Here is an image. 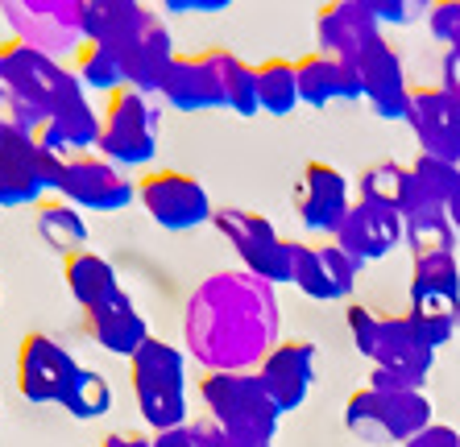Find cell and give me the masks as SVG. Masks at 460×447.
Listing matches in <instances>:
<instances>
[{
	"label": "cell",
	"instance_id": "1",
	"mask_svg": "<svg viewBox=\"0 0 460 447\" xmlns=\"http://www.w3.org/2000/svg\"><path fill=\"white\" fill-rule=\"evenodd\" d=\"M279 344V286L245 269L208 274L182 307V348L208 372H249Z\"/></svg>",
	"mask_w": 460,
	"mask_h": 447
},
{
	"label": "cell",
	"instance_id": "2",
	"mask_svg": "<svg viewBox=\"0 0 460 447\" xmlns=\"http://www.w3.org/2000/svg\"><path fill=\"white\" fill-rule=\"evenodd\" d=\"M191 356L187 348L154 336L146 348L128 361V385L137 402L141 423L154 431H174L191 423Z\"/></svg>",
	"mask_w": 460,
	"mask_h": 447
},
{
	"label": "cell",
	"instance_id": "3",
	"mask_svg": "<svg viewBox=\"0 0 460 447\" xmlns=\"http://www.w3.org/2000/svg\"><path fill=\"white\" fill-rule=\"evenodd\" d=\"M71 79H75V71L50 54L33 50L17 38L0 42V104H4L9 125L38 133Z\"/></svg>",
	"mask_w": 460,
	"mask_h": 447
},
{
	"label": "cell",
	"instance_id": "4",
	"mask_svg": "<svg viewBox=\"0 0 460 447\" xmlns=\"http://www.w3.org/2000/svg\"><path fill=\"white\" fill-rule=\"evenodd\" d=\"M199 402H204L208 418H212L216 426H225L228 435H236V439L274 443V435H279L282 410L274 406V398L266 394L257 369L204 372V377H199Z\"/></svg>",
	"mask_w": 460,
	"mask_h": 447
},
{
	"label": "cell",
	"instance_id": "5",
	"mask_svg": "<svg viewBox=\"0 0 460 447\" xmlns=\"http://www.w3.org/2000/svg\"><path fill=\"white\" fill-rule=\"evenodd\" d=\"M162 137V104L154 96H141L133 87H120L104 104V128H100L96 153L117 162L120 171H146L158 158Z\"/></svg>",
	"mask_w": 460,
	"mask_h": 447
},
{
	"label": "cell",
	"instance_id": "6",
	"mask_svg": "<svg viewBox=\"0 0 460 447\" xmlns=\"http://www.w3.org/2000/svg\"><path fill=\"white\" fill-rule=\"evenodd\" d=\"M216 232L225 236L233 253L241 257V269L270 286H287L295 282V241L282 236L274 228V220H266L261 212H249V207H216Z\"/></svg>",
	"mask_w": 460,
	"mask_h": 447
},
{
	"label": "cell",
	"instance_id": "7",
	"mask_svg": "<svg viewBox=\"0 0 460 447\" xmlns=\"http://www.w3.org/2000/svg\"><path fill=\"white\" fill-rule=\"evenodd\" d=\"M407 315L431 348H444L460 331V261H456V253L415 257Z\"/></svg>",
	"mask_w": 460,
	"mask_h": 447
},
{
	"label": "cell",
	"instance_id": "8",
	"mask_svg": "<svg viewBox=\"0 0 460 447\" xmlns=\"http://www.w3.org/2000/svg\"><path fill=\"white\" fill-rule=\"evenodd\" d=\"M13 38L58 63L84 50V0H0Z\"/></svg>",
	"mask_w": 460,
	"mask_h": 447
},
{
	"label": "cell",
	"instance_id": "9",
	"mask_svg": "<svg viewBox=\"0 0 460 447\" xmlns=\"http://www.w3.org/2000/svg\"><path fill=\"white\" fill-rule=\"evenodd\" d=\"M58 162L50 149L38 141V133L17 125H0V207H30L54 195V179H58Z\"/></svg>",
	"mask_w": 460,
	"mask_h": 447
},
{
	"label": "cell",
	"instance_id": "10",
	"mask_svg": "<svg viewBox=\"0 0 460 447\" xmlns=\"http://www.w3.org/2000/svg\"><path fill=\"white\" fill-rule=\"evenodd\" d=\"M54 199H66L79 212L117 215L137 203V179L100 153H75V158L58 162Z\"/></svg>",
	"mask_w": 460,
	"mask_h": 447
},
{
	"label": "cell",
	"instance_id": "11",
	"mask_svg": "<svg viewBox=\"0 0 460 447\" xmlns=\"http://www.w3.org/2000/svg\"><path fill=\"white\" fill-rule=\"evenodd\" d=\"M137 203L162 232H195L216 220V203L199 179L182 171H150L137 179Z\"/></svg>",
	"mask_w": 460,
	"mask_h": 447
},
{
	"label": "cell",
	"instance_id": "12",
	"mask_svg": "<svg viewBox=\"0 0 460 447\" xmlns=\"http://www.w3.org/2000/svg\"><path fill=\"white\" fill-rule=\"evenodd\" d=\"M369 361H374V372L365 385H374V390H423L431 364H436V348L415 331L411 315H382L377 348Z\"/></svg>",
	"mask_w": 460,
	"mask_h": 447
},
{
	"label": "cell",
	"instance_id": "13",
	"mask_svg": "<svg viewBox=\"0 0 460 447\" xmlns=\"http://www.w3.org/2000/svg\"><path fill=\"white\" fill-rule=\"evenodd\" d=\"M79 372H84V364L75 361V352L63 348L46 331H30L17 348V394L25 402L58 406Z\"/></svg>",
	"mask_w": 460,
	"mask_h": 447
},
{
	"label": "cell",
	"instance_id": "14",
	"mask_svg": "<svg viewBox=\"0 0 460 447\" xmlns=\"http://www.w3.org/2000/svg\"><path fill=\"white\" fill-rule=\"evenodd\" d=\"M100 128H104V108L92 104L79 79L63 87V96L54 100L46 125L38 128V141L50 149L54 158H75V153H96Z\"/></svg>",
	"mask_w": 460,
	"mask_h": 447
},
{
	"label": "cell",
	"instance_id": "15",
	"mask_svg": "<svg viewBox=\"0 0 460 447\" xmlns=\"http://www.w3.org/2000/svg\"><path fill=\"white\" fill-rule=\"evenodd\" d=\"M365 266H357L336 241H295V282L315 302H344L353 298L357 277Z\"/></svg>",
	"mask_w": 460,
	"mask_h": 447
},
{
	"label": "cell",
	"instance_id": "16",
	"mask_svg": "<svg viewBox=\"0 0 460 447\" xmlns=\"http://www.w3.org/2000/svg\"><path fill=\"white\" fill-rule=\"evenodd\" d=\"M295 207H299V224L311 236L332 241L341 232L344 215L353 212V195H349V179L336 171L332 162H307L299 174V191H295Z\"/></svg>",
	"mask_w": 460,
	"mask_h": 447
},
{
	"label": "cell",
	"instance_id": "17",
	"mask_svg": "<svg viewBox=\"0 0 460 447\" xmlns=\"http://www.w3.org/2000/svg\"><path fill=\"white\" fill-rule=\"evenodd\" d=\"M357 71V83H361V100L374 108V117L382 120H407L411 112V83L407 71H402V58L390 46V38L374 42L369 50H361L349 63Z\"/></svg>",
	"mask_w": 460,
	"mask_h": 447
},
{
	"label": "cell",
	"instance_id": "18",
	"mask_svg": "<svg viewBox=\"0 0 460 447\" xmlns=\"http://www.w3.org/2000/svg\"><path fill=\"white\" fill-rule=\"evenodd\" d=\"M411 133L419 137V153L460 162V96L444 83L411 87Z\"/></svg>",
	"mask_w": 460,
	"mask_h": 447
},
{
	"label": "cell",
	"instance_id": "19",
	"mask_svg": "<svg viewBox=\"0 0 460 447\" xmlns=\"http://www.w3.org/2000/svg\"><path fill=\"white\" fill-rule=\"evenodd\" d=\"M344 253L353 257L357 266H369V261H382L390 257L402 241H407V220L394 212V207H382V203L357 199L353 212L344 215L341 232L332 236Z\"/></svg>",
	"mask_w": 460,
	"mask_h": 447
},
{
	"label": "cell",
	"instance_id": "20",
	"mask_svg": "<svg viewBox=\"0 0 460 447\" xmlns=\"http://www.w3.org/2000/svg\"><path fill=\"white\" fill-rule=\"evenodd\" d=\"M385 33L374 22V13L365 9L361 0H328L315 13V42L320 54H332L341 63H353L361 50L382 42Z\"/></svg>",
	"mask_w": 460,
	"mask_h": 447
},
{
	"label": "cell",
	"instance_id": "21",
	"mask_svg": "<svg viewBox=\"0 0 460 447\" xmlns=\"http://www.w3.org/2000/svg\"><path fill=\"white\" fill-rule=\"evenodd\" d=\"M63 282H66V290H71V298L84 307L87 320H96V315H108V311L133 302L125 282H120V274H117V266H112L108 257H100L96 249H84V253L66 257Z\"/></svg>",
	"mask_w": 460,
	"mask_h": 447
},
{
	"label": "cell",
	"instance_id": "22",
	"mask_svg": "<svg viewBox=\"0 0 460 447\" xmlns=\"http://www.w3.org/2000/svg\"><path fill=\"white\" fill-rule=\"evenodd\" d=\"M257 377H261L266 394L274 398V406H279L282 415L299 410L307 402L311 385H315V344L282 340L266 361L257 364Z\"/></svg>",
	"mask_w": 460,
	"mask_h": 447
},
{
	"label": "cell",
	"instance_id": "23",
	"mask_svg": "<svg viewBox=\"0 0 460 447\" xmlns=\"http://www.w3.org/2000/svg\"><path fill=\"white\" fill-rule=\"evenodd\" d=\"M120 58H125V87H133V92H141V96L158 100L162 79H166L171 63L179 58L174 38H171V25L162 22V13H154L150 25H146V30H141L125 50H120Z\"/></svg>",
	"mask_w": 460,
	"mask_h": 447
},
{
	"label": "cell",
	"instance_id": "24",
	"mask_svg": "<svg viewBox=\"0 0 460 447\" xmlns=\"http://www.w3.org/2000/svg\"><path fill=\"white\" fill-rule=\"evenodd\" d=\"M295 74H299V100L307 108H332V104H357L361 100V83L357 71L332 54L311 50L295 58Z\"/></svg>",
	"mask_w": 460,
	"mask_h": 447
},
{
	"label": "cell",
	"instance_id": "25",
	"mask_svg": "<svg viewBox=\"0 0 460 447\" xmlns=\"http://www.w3.org/2000/svg\"><path fill=\"white\" fill-rule=\"evenodd\" d=\"M158 9L141 0H84V46H112L125 50Z\"/></svg>",
	"mask_w": 460,
	"mask_h": 447
},
{
	"label": "cell",
	"instance_id": "26",
	"mask_svg": "<svg viewBox=\"0 0 460 447\" xmlns=\"http://www.w3.org/2000/svg\"><path fill=\"white\" fill-rule=\"evenodd\" d=\"M158 100L174 112H212L220 108V92H216V79L208 71L204 54H179L162 79Z\"/></svg>",
	"mask_w": 460,
	"mask_h": 447
},
{
	"label": "cell",
	"instance_id": "27",
	"mask_svg": "<svg viewBox=\"0 0 460 447\" xmlns=\"http://www.w3.org/2000/svg\"><path fill=\"white\" fill-rule=\"evenodd\" d=\"M204 54L208 71L216 79V92H220V108L236 112V117H257V71L253 63H245L241 54L233 50H199Z\"/></svg>",
	"mask_w": 460,
	"mask_h": 447
},
{
	"label": "cell",
	"instance_id": "28",
	"mask_svg": "<svg viewBox=\"0 0 460 447\" xmlns=\"http://www.w3.org/2000/svg\"><path fill=\"white\" fill-rule=\"evenodd\" d=\"M374 394H377V423H382L385 447L407 443L423 426H431V402L423 390H374Z\"/></svg>",
	"mask_w": 460,
	"mask_h": 447
},
{
	"label": "cell",
	"instance_id": "29",
	"mask_svg": "<svg viewBox=\"0 0 460 447\" xmlns=\"http://www.w3.org/2000/svg\"><path fill=\"white\" fill-rule=\"evenodd\" d=\"M33 228H38V236H42V245L50 249V253H58L63 261L66 257H75V253H84L87 236H92V228H87V212L71 207L66 199L38 203V212H33Z\"/></svg>",
	"mask_w": 460,
	"mask_h": 447
},
{
	"label": "cell",
	"instance_id": "30",
	"mask_svg": "<svg viewBox=\"0 0 460 447\" xmlns=\"http://www.w3.org/2000/svg\"><path fill=\"white\" fill-rule=\"evenodd\" d=\"M92 323V336H96V344L108 352V356H120V361H133L146 344L154 340L150 336V323H146V315L137 311V302H125V307L108 311V315H96Z\"/></svg>",
	"mask_w": 460,
	"mask_h": 447
},
{
	"label": "cell",
	"instance_id": "31",
	"mask_svg": "<svg viewBox=\"0 0 460 447\" xmlns=\"http://www.w3.org/2000/svg\"><path fill=\"white\" fill-rule=\"evenodd\" d=\"M361 199L382 203V207H394L402 220L415 215L419 199H415V182H411V166H398V162H374V166L361 174Z\"/></svg>",
	"mask_w": 460,
	"mask_h": 447
},
{
	"label": "cell",
	"instance_id": "32",
	"mask_svg": "<svg viewBox=\"0 0 460 447\" xmlns=\"http://www.w3.org/2000/svg\"><path fill=\"white\" fill-rule=\"evenodd\" d=\"M257 108L266 117H290L299 100V74H295V58H266L257 63Z\"/></svg>",
	"mask_w": 460,
	"mask_h": 447
},
{
	"label": "cell",
	"instance_id": "33",
	"mask_svg": "<svg viewBox=\"0 0 460 447\" xmlns=\"http://www.w3.org/2000/svg\"><path fill=\"white\" fill-rule=\"evenodd\" d=\"M71 71H75L87 96H117L125 87V58L112 46H84L71 58Z\"/></svg>",
	"mask_w": 460,
	"mask_h": 447
},
{
	"label": "cell",
	"instance_id": "34",
	"mask_svg": "<svg viewBox=\"0 0 460 447\" xmlns=\"http://www.w3.org/2000/svg\"><path fill=\"white\" fill-rule=\"evenodd\" d=\"M411 182H415L419 212H428V207H448V199L460 191V162L419 153V158L411 162Z\"/></svg>",
	"mask_w": 460,
	"mask_h": 447
},
{
	"label": "cell",
	"instance_id": "35",
	"mask_svg": "<svg viewBox=\"0 0 460 447\" xmlns=\"http://www.w3.org/2000/svg\"><path fill=\"white\" fill-rule=\"evenodd\" d=\"M402 245L415 257H436V253H456L460 236L448 224L444 207H428V212L407 215V241H402Z\"/></svg>",
	"mask_w": 460,
	"mask_h": 447
},
{
	"label": "cell",
	"instance_id": "36",
	"mask_svg": "<svg viewBox=\"0 0 460 447\" xmlns=\"http://www.w3.org/2000/svg\"><path fill=\"white\" fill-rule=\"evenodd\" d=\"M112 402H117V398H112V381L96 369H84L58 406H63L71 418H79V423H96V418H104L108 410H112Z\"/></svg>",
	"mask_w": 460,
	"mask_h": 447
},
{
	"label": "cell",
	"instance_id": "37",
	"mask_svg": "<svg viewBox=\"0 0 460 447\" xmlns=\"http://www.w3.org/2000/svg\"><path fill=\"white\" fill-rule=\"evenodd\" d=\"M344 320H349V331H353V348L361 352L365 361L374 356L377 348V331H382V315L374 307H365V302H349L344 311Z\"/></svg>",
	"mask_w": 460,
	"mask_h": 447
},
{
	"label": "cell",
	"instance_id": "38",
	"mask_svg": "<svg viewBox=\"0 0 460 447\" xmlns=\"http://www.w3.org/2000/svg\"><path fill=\"white\" fill-rule=\"evenodd\" d=\"M361 4L374 13V22L382 30H390V25H411L415 17H428L431 0H361Z\"/></svg>",
	"mask_w": 460,
	"mask_h": 447
},
{
	"label": "cell",
	"instance_id": "39",
	"mask_svg": "<svg viewBox=\"0 0 460 447\" xmlns=\"http://www.w3.org/2000/svg\"><path fill=\"white\" fill-rule=\"evenodd\" d=\"M428 30L439 46H452L460 38V0H431L428 4Z\"/></svg>",
	"mask_w": 460,
	"mask_h": 447
},
{
	"label": "cell",
	"instance_id": "40",
	"mask_svg": "<svg viewBox=\"0 0 460 447\" xmlns=\"http://www.w3.org/2000/svg\"><path fill=\"white\" fill-rule=\"evenodd\" d=\"M191 426V435H195V443L199 447H274V443H261V439H236V435H228L225 426H216L212 418H195V423H187Z\"/></svg>",
	"mask_w": 460,
	"mask_h": 447
},
{
	"label": "cell",
	"instance_id": "41",
	"mask_svg": "<svg viewBox=\"0 0 460 447\" xmlns=\"http://www.w3.org/2000/svg\"><path fill=\"white\" fill-rule=\"evenodd\" d=\"M402 447H460V435L444 423H431V426H423L419 435H411Z\"/></svg>",
	"mask_w": 460,
	"mask_h": 447
},
{
	"label": "cell",
	"instance_id": "42",
	"mask_svg": "<svg viewBox=\"0 0 460 447\" xmlns=\"http://www.w3.org/2000/svg\"><path fill=\"white\" fill-rule=\"evenodd\" d=\"M150 447H199L191 435V426H174V431H154Z\"/></svg>",
	"mask_w": 460,
	"mask_h": 447
},
{
	"label": "cell",
	"instance_id": "43",
	"mask_svg": "<svg viewBox=\"0 0 460 447\" xmlns=\"http://www.w3.org/2000/svg\"><path fill=\"white\" fill-rule=\"evenodd\" d=\"M444 87L460 96V54H456V50L444 54Z\"/></svg>",
	"mask_w": 460,
	"mask_h": 447
},
{
	"label": "cell",
	"instance_id": "44",
	"mask_svg": "<svg viewBox=\"0 0 460 447\" xmlns=\"http://www.w3.org/2000/svg\"><path fill=\"white\" fill-rule=\"evenodd\" d=\"M96 447H150V435H104Z\"/></svg>",
	"mask_w": 460,
	"mask_h": 447
},
{
	"label": "cell",
	"instance_id": "45",
	"mask_svg": "<svg viewBox=\"0 0 460 447\" xmlns=\"http://www.w3.org/2000/svg\"><path fill=\"white\" fill-rule=\"evenodd\" d=\"M233 0H191V13H225Z\"/></svg>",
	"mask_w": 460,
	"mask_h": 447
},
{
	"label": "cell",
	"instance_id": "46",
	"mask_svg": "<svg viewBox=\"0 0 460 447\" xmlns=\"http://www.w3.org/2000/svg\"><path fill=\"white\" fill-rule=\"evenodd\" d=\"M444 212H448V224L456 228V236H460V191L448 199V207H444Z\"/></svg>",
	"mask_w": 460,
	"mask_h": 447
},
{
	"label": "cell",
	"instance_id": "47",
	"mask_svg": "<svg viewBox=\"0 0 460 447\" xmlns=\"http://www.w3.org/2000/svg\"><path fill=\"white\" fill-rule=\"evenodd\" d=\"M162 13H191V0H158Z\"/></svg>",
	"mask_w": 460,
	"mask_h": 447
},
{
	"label": "cell",
	"instance_id": "48",
	"mask_svg": "<svg viewBox=\"0 0 460 447\" xmlns=\"http://www.w3.org/2000/svg\"><path fill=\"white\" fill-rule=\"evenodd\" d=\"M448 50H456V54H460V38H456V42H452V46H448Z\"/></svg>",
	"mask_w": 460,
	"mask_h": 447
},
{
	"label": "cell",
	"instance_id": "49",
	"mask_svg": "<svg viewBox=\"0 0 460 447\" xmlns=\"http://www.w3.org/2000/svg\"><path fill=\"white\" fill-rule=\"evenodd\" d=\"M0 125H4V104H0Z\"/></svg>",
	"mask_w": 460,
	"mask_h": 447
},
{
	"label": "cell",
	"instance_id": "50",
	"mask_svg": "<svg viewBox=\"0 0 460 447\" xmlns=\"http://www.w3.org/2000/svg\"><path fill=\"white\" fill-rule=\"evenodd\" d=\"M0 298H4V286H0Z\"/></svg>",
	"mask_w": 460,
	"mask_h": 447
}]
</instances>
